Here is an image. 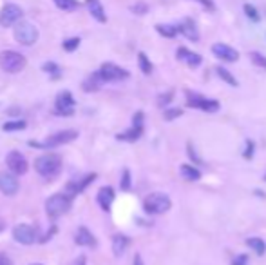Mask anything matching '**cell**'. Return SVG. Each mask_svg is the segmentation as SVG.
Here are the masks:
<instances>
[{
  "instance_id": "1",
  "label": "cell",
  "mask_w": 266,
  "mask_h": 265,
  "mask_svg": "<svg viewBox=\"0 0 266 265\" xmlns=\"http://www.w3.org/2000/svg\"><path fill=\"white\" fill-rule=\"evenodd\" d=\"M34 169H36V173L44 178H51V176H55L60 173L62 169V160L58 154H42L38 156L36 160H34Z\"/></svg>"
},
{
  "instance_id": "2",
  "label": "cell",
  "mask_w": 266,
  "mask_h": 265,
  "mask_svg": "<svg viewBox=\"0 0 266 265\" xmlns=\"http://www.w3.org/2000/svg\"><path fill=\"white\" fill-rule=\"evenodd\" d=\"M172 207L169 195L165 193H152L143 200V209L147 215H163Z\"/></svg>"
},
{
  "instance_id": "3",
  "label": "cell",
  "mask_w": 266,
  "mask_h": 265,
  "mask_svg": "<svg viewBox=\"0 0 266 265\" xmlns=\"http://www.w3.org/2000/svg\"><path fill=\"white\" fill-rule=\"evenodd\" d=\"M69 209H71V198L67 195L58 193V195L49 196L47 200H46V213H47V216L51 220L63 216Z\"/></svg>"
},
{
  "instance_id": "4",
  "label": "cell",
  "mask_w": 266,
  "mask_h": 265,
  "mask_svg": "<svg viewBox=\"0 0 266 265\" xmlns=\"http://www.w3.org/2000/svg\"><path fill=\"white\" fill-rule=\"evenodd\" d=\"M26 56L20 55L18 51H2L0 53V67L6 71V73H18L26 67Z\"/></svg>"
},
{
  "instance_id": "5",
  "label": "cell",
  "mask_w": 266,
  "mask_h": 265,
  "mask_svg": "<svg viewBox=\"0 0 266 265\" xmlns=\"http://www.w3.org/2000/svg\"><path fill=\"white\" fill-rule=\"evenodd\" d=\"M15 40L22 46H33L38 40V29L34 28L31 22L28 20H20L13 29Z\"/></svg>"
},
{
  "instance_id": "6",
  "label": "cell",
  "mask_w": 266,
  "mask_h": 265,
  "mask_svg": "<svg viewBox=\"0 0 266 265\" xmlns=\"http://www.w3.org/2000/svg\"><path fill=\"white\" fill-rule=\"evenodd\" d=\"M187 104L194 107V109H199V111H206V113H216L219 111V104L218 100H212V98H205L199 93H192V91H187Z\"/></svg>"
},
{
  "instance_id": "7",
  "label": "cell",
  "mask_w": 266,
  "mask_h": 265,
  "mask_svg": "<svg viewBox=\"0 0 266 265\" xmlns=\"http://www.w3.org/2000/svg\"><path fill=\"white\" fill-rule=\"evenodd\" d=\"M76 136H78V131H75V129L58 131V132H55V134H51L46 142H42V144H33V146L42 147V149H53V147H58V146H63V144L73 142V140H76Z\"/></svg>"
},
{
  "instance_id": "8",
  "label": "cell",
  "mask_w": 266,
  "mask_h": 265,
  "mask_svg": "<svg viewBox=\"0 0 266 265\" xmlns=\"http://www.w3.org/2000/svg\"><path fill=\"white\" fill-rule=\"evenodd\" d=\"M22 11L20 6L16 4H6V6L0 9V26L2 28H11V26H16L18 22L22 20Z\"/></svg>"
},
{
  "instance_id": "9",
  "label": "cell",
  "mask_w": 266,
  "mask_h": 265,
  "mask_svg": "<svg viewBox=\"0 0 266 265\" xmlns=\"http://www.w3.org/2000/svg\"><path fill=\"white\" fill-rule=\"evenodd\" d=\"M143 120L145 115L141 111H138L132 116V127L127 129L125 132H120L116 138L122 140V142H136V140H140V136L143 134Z\"/></svg>"
},
{
  "instance_id": "10",
  "label": "cell",
  "mask_w": 266,
  "mask_h": 265,
  "mask_svg": "<svg viewBox=\"0 0 266 265\" xmlns=\"http://www.w3.org/2000/svg\"><path fill=\"white\" fill-rule=\"evenodd\" d=\"M100 75H102L103 82H120V80L129 78V71H125L123 67L116 66V64L105 62L100 67Z\"/></svg>"
},
{
  "instance_id": "11",
  "label": "cell",
  "mask_w": 266,
  "mask_h": 265,
  "mask_svg": "<svg viewBox=\"0 0 266 265\" xmlns=\"http://www.w3.org/2000/svg\"><path fill=\"white\" fill-rule=\"evenodd\" d=\"M75 98L69 91H62L60 95L56 97L55 102V115H60V116H69L75 113Z\"/></svg>"
},
{
  "instance_id": "12",
  "label": "cell",
  "mask_w": 266,
  "mask_h": 265,
  "mask_svg": "<svg viewBox=\"0 0 266 265\" xmlns=\"http://www.w3.org/2000/svg\"><path fill=\"white\" fill-rule=\"evenodd\" d=\"M13 238L22 245H31L34 244L38 238H36V229L29 223H20L13 229Z\"/></svg>"
},
{
  "instance_id": "13",
  "label": "cell",
  "mask_w": 266,
  "mask_h": 265,
  "mask_svg": "<svg viewBox=\"0 0 266 265\" xmlns=\"http://www.w3.org/2000/svg\"><path fill=\"white\" fill-rule=\"evenodd\" d=\"M6 164H7V167L11 169V173H15V175H26L29 169L28 160H26V156H24L20 151H11V153H7Z\"/></svg>"
},
{
  "instance_id": "14",
  "label": "cell",
  "mask_w": 266,
  "mask_h": 265,
  "mask_svg": "<svg viewBox=\"0 0 266 265\" xmlns=\"http://www.w3.org/2000/svg\"><path fill=\"white\" fill-rule=\"evenodd\" d=\"M20 183L16 180L15 173H0V191L7 196H13L18 193Z\"/></svg>"
},
{
  "instance_id": "15",
  "label": "cell",
  "mask_w": 266,
  "mask_h": 265,
  "mask_svg": "<svg viewBox=\"0 0 266 265\" xmlns=\"http://www.w3.org/2000/svg\"><path fill=\"white\" fill-rule=\"evenodd\" d=\"M212 53L218 56L219 60H223V62H237L239 60V53L234 48H230L228 44H214L212 46Z\"/></svg>"
},
{
  "instance_id": "16",
  "label": "cell",
  "mask_w": 266,
  "mask_h": 265,
  "mask_svg": "<svg viewBox=\"0 0 266 265\" xmlns=\"http://www.w3.org/2000/svg\"><path fill=\"white\" fill-rule=\"evenodd\" d=\"M96 175L94 173H91V175L83 176V178H80V180H73L67 183V187H65V191H67V196L69 198H73V196L80 195L83 189L87 187V185H91L93 182H94Z\"/></svg>"
},
{
  "instance_id": "17",
  "label": "cell",
  "mask_w": 266,
  "mask_h": 265,
  "mask_svg": "<svg viewBox=\"0 0 266 265\" xmlns=\"http://www.w3.org/2000/svg\"><path fill=\"white\" fill-rule=\"evenodd\" d=\"M176 58L177 60H181V62H185L188 67H199L201 66V62H203V58H201V55H198V53H192L190 49L187 48H179L176 51Z\"/></svg>"
},
{
  "instance_id": "18",
  "label": "cell",
  "mask_w": 266,
  "mask_h": 265,
  "mask_svg": "<svg viewBox=\"0 0 266 265\" xmlns=\"http://www.w3.org/2000/svg\"><path fill=\"white\" fill-rule=\"evenodd\" d=\"M96 202H98V205H100V207H102L105 213H107V211H110V205H112V202H114V189L109 187V185L102 187L100 191H98Z\"/></svg>"
},
{
  "instance_id": "19",
  "label": "cell",
  "mask_w": 266,
  "mask_h": 265,
  "mask_svg": "<svg viewBox=\"0 0 266 265\" xmlns=\"http://www.w3.org/2000/svg\"><path fill=\"white\" fill-rule=\"evenodd\" d=\"M177 28H179V33L187 36L188 40H192V42H198L199 40V31L196 28V22L192 20V18H185Z\"/></svg>"
},
{
  "instance_id": "20",
  "label": "cell",
  "mask_w": 266,
  "mask_h": 265,
  "mask_svg": "<svg viewBox=\"0 0 266 265\" xmlns=\"http://www.w3.org/2000/svg\"><path fill=\"white\" fill-rule=\"evenodd\" d=\"M85 6H87L89 13H91V17H93L94 20L102 22V24L103 22H107V15H105V9H103L100 0H87Z\"/></svg>"
},
{
  "instance_id": "21",
  "label": "cell",
  "mask_w": 266,
  "mask_h": 265,
  "mask_svg": "<svg viewBox=\"0 0 266 265\" xmlns=\"http://www.w3.org/2000/svg\"><path fill=\"white\" fill-rule=\"evenodd\" d=\"M75 242L82 247H94L96 245V238L93 236V232L87 227H80L75 234Z\"/></svg>"
},
{
  "instance_id": "22",
  "label": "cell",
  "mask_w": 266,
  "mask_h": 265,
  "mask_svg": "<svg viewBox=\"0 0 266 265\" xmlns=\"http://www.w3.org/2000/svg\"><path fill=\"white\" fill-rule=\"evenodd\" d=\"M112 252H114V256H123V252L127 251V247L130 245V240L129 236H125V234H114L112 236Z\"/></svg>"
},
{
  "instance_id": "23",
  "label": "cell",
  "mask_w": 266,
  "mask_h": 265,
  "mask_svg": "<svg viewBox=\"0 0 266 265\" xmlns=\"http://www.w3.org/2000/svg\"><path fill=\"white\" fill-rule=\"evenodd\" d=\"M181 176L183 178H187V180H190V182H198L199 178H201V171H199L194 164H181Z\"/></svg>"
},
{
  "instance_id": "24",
  "label": "cell",
  "mask_w": 266,
  "mask_h": 265,
  "mask_svg": "<svg viewBox=\"0 0 266 265\" xmlns=\"http://www.w3.org/2000/svg\"><path fill=\"white\" fill-rule=\"evenodd\" d=\"M246 245H248V247H250L257 256H263V254L266 252V244H265L263 238H257V236L248 238V240H246Z\"/></svg>"
},
{
  "instance_id": "25",
  "label": "cell",
  "mask_w": 266,
  "mask_h": 265,
  "mask_svg": "<svg viewBox=\"0 0 266 265\" xmlns=\"http://www.w3.org/2000/svg\"><path fill=\"white\" fill-rule=\"evenodd\" d=\"M102 84H105L103 82V78H102V75H100V71H96V73H93L91 77L83 82V89H87V91H96L98 87Z\"/></svg>"
},
{
  "instance_id": "26",
  "label": "cell",
  "mask_w": 266,
  "mask_h": 265,
  "mask_svg": "<svg viewBox=\"0 0 266 265\" xmlns=\"http://www.w3.org/2000/svg\"><path fill=\"white\" fill-rule=\"evenodd\" d=\"M216 73H218V77L223 80V82H226L228 85H232V87H237L239 85V82L235 80V77H234L230 71L226 69V67H221V66H218L216 67Z\"/></svg>"
},
{
  "instance_id": "27",
  "label": "cell",
  "mask_w": 266,
  "mask_h": 265,
  "mask_svg": "<svg viewBox=\"0 0 266 265\" xmlns=\"http://www.w3.org/2000/svg\"><path fill=\"white\" fill-rule=\"evenodd\" d=\"M156 31L165 38H174V36L179 33V28L177 26H171V24H157Z\"/></svg>"
},
{
  "instance_id": "28",
  "label": "cell",
  "mask_w": 266,
  "mask_h": 265,
  "mask_svg": "<svg viewBox=\"0 0 266 265\" xmlns=\"http://www.w3.org/2000/svg\"><path fill=\"white\" fill-rule=\"evenodd\" d=\"M138 66H140V69H141L143 75H150L152 69H154V67H152V62H150L149 56L145 55V53H140V55H138Z\"/></svg>"
},
{
  "instance_id": "29",
  "label": "cell",
  "mask_w": 266,
  "mask_h": 265,
  "mask_svg": "<svg viewBox=\"0 0 266 265\" xmlns=\"http://www.w3.org/2000/svg\"><path fill=\"white\" fill-rule=\"evenodd\" d=\"M28 127V122L26 120H11V122H6L2 129L4 131H22V129H26Z\"/></svg>"
},
{
  "instance_id": "30",
  "label": "cell",
  "mask_w": 266,
  "mask_h": 265,
  "mask_svg": "<svg viewBox=\"0 0 266 265\" xmlns=\"http://www.w3.org/2000/svg\"><path fill=\"white\" fill-rule=\"evenodd\" d=\"M55 2V6L62 11H75L76 7L80 6L78 4V0H53Z\"/></svg>"
},
{
  "instance_id": "31",
  "label": "cell",
  "mask_w": 266,
  "mask_h": 265,
  "mask_svg": "<svg viewBox=\"0 0 266 265\" xmlns=\"http://www.w3.org/2000/svg\"><path fill=\"white\" fill-rule=\"evenodd\" d=\"M250 60H252L253 66H257L261 69H266V56L261 55L259 51H250Z\"/></svg>"
},
{
  "instance_id": "32",
  "label": "cell",
  "mask_w": 266,
  "mask_h": 265,
  "mask_svg": "<svg viewBox=\"0 0 266 265\" xmlns=\"http://www.w3.org/2000/svg\"><path fill=\"white\" fill-rule=\"evenodd\" d=\"M187 154H188V158L192 160V164H194V166H203V160H201V156L198 154V151L194 149V146H192L190 142L187 144Z\"/></svg>"
},
{
  "instance_id": "33",
  "label": "cell",
  "mask_w": 266,
  "mask_h": 265,
  "mask_svg": "<svg viewBox=\"0 0 266 265\" xmlns=\"http://www.w3.org/2000/svg\"><path fill=\"white\" fill-rule=\"evenodd\" d=\"M181 115H183V109H177V107H165L163 111L165 120H169V122H172L174 118H179Z\"/></svg>"
},
{
  "instance_id": "34",
  "label": "cell",
  "mask_w": 266,
  "mask_h": 265,
  "mask_svg": "<svg viewBox=\"0 0 266 265\" xmlns=\"http://www.w3.org/2000/svg\"><path fill=\"white\" fill-rule=\"evenodd\" d=\"M243 9H245V15H246V17H248V18H250L252 22H259V20H261L259 11H257V9H255V7H253L252 4H245V7H243Z\"/></svg>"
},
{
  "instance_id": "35",
  "label": "cell",
  "mask_w": 266,
  "mask_h": 265,
  "mask_svg": "<svg viewBox=\"0 0 266 265\" xmlns=\"http://www.w3.org/2000/svg\"><path fill=\"white\" fill-rule=\"evenodd\" d=\"M253 153H255V144H253V140H246V142H245V153H243V158H245V160H252V158H253Z\"/></svg>"
},
{
  "instance_id": "36",
  "label": "cell",
  "mask_w": 266,
  "mask_h": 265,
  "mask_svg": "<svg viewBox=\"0 0 266 265\" xmlns=\"http://www.w3.org/2000/svg\"><path fill=\"white\" fill-rule=\"evenodd\" d=\"M172 98H174L172 91L171 93H165V95H159V97H157V105H159V107H169Z\"/></svg>"
},
{
  "instance_id": "37",
  "label": "cell",
  "mask_w": 266,
  "mask_h": 265,
  "mask_svg": "<svg viewBox=\"0 0 266 265\" xmlns=\"http://www.w3.org/2000/svg\"><path fill=\"white\" fill-rule=\"evenodd\" d=\"M78 46H80V38H78V36H75V38H67V40L63 42V49H65V51H75Z\"/></svg>"
},
{
  "instance_id": "38",
  "label": "cell",
  "mask_w": 266,
  "mask_h": 265,
  "mask_svg": "<svg viewBox=\"0 0 266 265\" xmlns=\"http://www.w3.org/2000/svg\"><path fill=\"white\" fill-rule=\"evenodd\" d=\"M120 187H122V191H129L130 189V173L129 169H125L122 175V183H120Z\"/></svg>"
},
{
  "instance_id": "39",
  "label": "cell",
  "mask_w": 266,
  "mask_h": 265,
  "mask_svg": "<svg viewBox=\"0 0 266 265\" xmlns=\"http://www.w3.org/2000/svg\"><path fill=\"white\" fill-rule=\"evenodd\" d=\"M130 11L136 13V15H145L147 11H149V6L143 4V2H138V4H134V6H130Z\"/></svg>"
},
{
  "instance_id": "40",
  "label": "cell",
  "mask_w": 266,
  "mask_h": 265,
  "mask_svg": "<svg viewBox=\"0 0 266 265\" xmlns=\"http://www.w3.org/2000/svg\"><path fill=\"white\" fill-rule=\"evenodd\" d=\"M44 71L51 73L53 77H58V75H60V69H58V66H56L55 62H46V66H44Z\"/></svg>"
},
{
  "instance_id": "41",
  "label": "cell",
  "mask_w": 266,
  "mask_h": 265,
  "mask_svg": "<svg viewBox=\"0 0 266 265\" xmlns=\"http://www.w3.org/2000/svg\"><path fill=\"white\" fill-rule=\"evenodd\" d=\"M248 262H250L248 254H237V256L232 260V265H248Z\"/></svg>"
},
{
  "instance_id": "42",
  "label": "cell",
  "mask_w": 266,
  "mask_h": 265,
  "mask_svg": "<svg viewBox=\"0 0 266 265\" xmlns=\"http://www.w3.org/2000/svg\"><path fill=\"white\" fill-rule=\"evenodd\" d=\"M196 2H199V4L205 7V9H208V11H216V6H214L212 0H196Z\"/></svg>"
},
{
  "instance_id": "43",
  "label": "cell",
  "mask_w": 266,
  "mask_h": 265,
  "mask_svg": "<svg viewBox=\"0 0 266 265\" xmlns=\"http://www.w3.org/2000/svg\"><path fill=\"white\" fill-rule=\"evenodd\" d=\"M132 265H143V260H141V256H140V254H136V256H134V262H132Z\"/></svg>"
},
{
  "instance_id": "44",
  "label": "cell",
  "mask_w": 266,
  "mask_h": 265,
  "mask_svg": "<svg viewBox=\"0 0 266 265\" xmlns=\"http://www.w3.org/2000/svg\"><path fill=\"white\" fill-rule=\"evenodd\" d=\"M0 265H11V264H9V260H7L6 256L0 254Z\"/></svg>"
},
{
  "instance_id": "45",
  "label": "cell",
  "mask_w": 266,
  "mask_h": 265,
  "mask_svg": "<svg viewBox=\"0 0 266 265\" xmlns=\"http://www.w3.org/2000/svg\"><path fill=\"white\" fill-rule=\"evenodd\" d=\"M31 265H42V264H31Z\"/></svg>"
},
{
  "instance_id": "46",
  "label": "cell",
  "mask_w": 266,
  "mask_h": 265,
  "mask_svg": "<svg viewBox=\"0 0 266 265\" xmlns=\"http://www.w3.org/2000/svg\"><path fill=\"white\" fill-rule=\"evenodd\" d=\"M265 180H266V175H265Z\"/></svg>"
}]
</instances>
